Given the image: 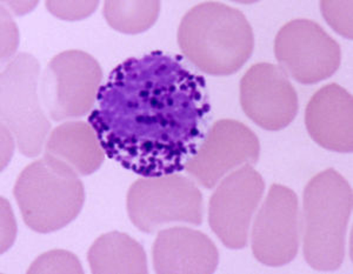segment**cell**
<instances>
[{
  "mask_svg": "<svg viewBox=\"0 0 353 274\" xmlns=\"http://www.w3.org/2000/svg\"><path fill=\"white\" fill-rule=\"evenodd\" d=\"M101 81V65L88 52L68 50L53 56L39 84L50 119L64 121L92 112Z\"/></svg>",
  "mask_w": 353,
  "mask_h": 274,
  "instance_id": "cell-7",
  "label": "cell"
},
{
  "mask_svg": "<svg viewBox=\"0 0 353 274\" xmlns=\"http://www.w3.org/2000/svg\"><path fill=\"white\" fill-rule=\"evenodd\" d=\"M45 154L66 162L79 176L94 173L105 159L94 129L85 121H66L53 129L45 144Z\"/></svg>",
  "mask_w": 353,
  "mask_h": 274,
  "instance_id": "cell-15",
  "label": "cell"
},
{
  "mask_svg": "<svg viewBox=\"0 0 353 274\" xmlns=\"http://www.w3.org/2000/svg\"><path fill=\"white\" fill-rule=\"evenodd\" d=\"M352 189L334 169L316 174L303 196V253L318 272L341 268L352 213Z\"/></svg>",
  "mask_w": 353,
  "mask_h": 274,
  "instance_id": "cell-3",
  "label": "cell"
},
{
  "mask_svg": "<svg viewBox=\"0 0 353 274\" xmlns=\"http://www.w3.org/2000/svg\"><path fill=\"white\" fill-rule=\"evenodd\" d=\"M301 215L297 194L273 184L258 211L252 229V253L265 266L281 267L297 257Z\"/></svg>",
  "mask_w": 353,
  "mask_h": 274,
  "instance_id": "cell-10",
  "label": "cell"
},
{
  "mask_svg": "<svg viewBox=\"0 0 353 274\" xmlns=\"http://www.w3.org/2000/svg\"><path fill=\"white\" fill-rule=\"evenodd\" d=\"M161 1L157 0H108L104 3V17L108 24L118 32L139 34L156 24L161 13Z\"/></svg>",
  "mask_w": 353,
  "mask_h": 274,
  "instance_id": "cell-17",
  "label": "cell"
},
{
  "mask_svg": "<svg viewBox=\"0 0 353 274\" xmlns=\"http://www.w3.org/2000/svg\"><path fill=\"white\" fill-rule=\"evenodd\" d=\"M206 81L183 56L152 52L110 72L88 116L105 154L144 178L184 171L210 129Z\"/></svg>",
  "mask_w": 353,
  "mask_h": 274,
  "instance_id": "cell-1",
  "label": "cell"
},
{
  "mask_svg": "<svg viewBox=\"0 0 353 274\" xmlns=\"http://www.w3.org/2000/svg\"><path fill=\"white\" fill-rule=\"evenodd\" d=\"M259 157L261 143L252 129L241 121L221 119L210 126L185 171L199 185L212 190L239 166L256 165Z\"/></svg>",
  "mask_w": 353,
  "mask_h": 274,
  "instance_id": "cell-11",
  "label": "cell"
},
{
  "mask_svg": "<svg viewBox=\"0 0 353 274\" xmlns=\"http://www.w3.org/2000/svg\"><path fill=\"white\" fill-rule=\"evenodd\" d=\"M216 187L210 199V227L225 247L243 250L248 246L250 226L264 194V179L246 164L223 178Z\"/></svg>",
  "mask_w": 353,
  "mask_h": 274,
  "instance_id": "cell-9",
  "label": "cell"
},
{
  "mask_svg": "<svg viewBox=\"0 0 353 274\" xmlns=\"http://www.w3.org/2000/svg\"><path fill=\"white\" fill-rule=\"evenodd\" d=\"M239 91L241 109L261 129L281 131L297 117V91L278 65H252L241 78Z\"/></svg>",
  "mask_w": 353,
  "mask_h": 274,
  "instance_id": "cell-12",
  "label": "cell"
},
{
  "mask_svg": "<svg viewBox=\"0 0 353 274\" xmlns=\"http://www.w3.org/2000/svg\"><path fill=\"white\" fill-rule=\"evenodd\" d=\"M274 54L288 77L299 84L313 85L337 72L341 46L321 25L309 19H294L278 31Z\"/></svg>",
  "mask_w": 353,
  "mask_h": 274,
  "instance_id": "cell-8",
  "label": "cell"
},
{
  "mask_svg": "<svg viewBox=\"0 0 353 274\" xmlns=\"http://www.w3.org/2000/svg\"><path fill=\"white\" fill-rule=\"evenodd\" d=\"M152 259L158 274H210L217 270L219 252L201 231L176 226L158 233Z\"/></svg>",
  "mask_w": 353,
  "mask_h": 274,
  "instance_id": "cell-14",
  "label": "cell"
},
{
  "mask_svg": "<svg viewBox=\"0 0 353 274\" xmlns=\"http://www.w3.org/2000/svg\"><path fill=\"white\" fill-rule=\"evenodd\" d=\"M99 1H46V8L52 16L63 21H83L91 16L97 8Z\"/></svg>",
  "mask_w": 353,
  "mask_h": 274,
  "instance_id": "cell-20",
  "label": "cell"
},
{
  "mask_svg": "<svg viewBox=\"0 0 353 274\" xmlns=\"http://www.w3.org/2000/svg\"><path fill=\"white\" fill-rule=\"evenodd\" d=\"M1 33H3V45H1V61H10L11 56H14L17 48H18V28L13 23L10 13L6 12L4 6L1 8Z\"/></svg>",
  "mask_w": 353,
  "mask_h": 274,
  "instance_id": "cell-21",
  "label": "cell"
},
{
  "mask_svg": "<svg viewBox=\"0 0 353 274\" xmlns=\"http://www.w3.org/2000/svg\"><path fill=\"white\" fill-rule=\"evenodd\" d=\"M126 209L133 225L150 234L172 222L201 226L204 213L203 194L194 180L176 173L136 180Z\"/></svg>",
  "mask_w": 353,
  "mask_h": 274,
  "instance_id": "cell-6",
  "label": "cell"
},
{
  "mask_svg": "<svg viewBox=\"0 0 353 274\" xmlns=\"http://www.w3.org/2000/svg\"><path fill=\"white\" fill-rule=\"evenodd\" d=\"M93 274H145L148 257L139 242L121 232L103 234L88 252Z\"/></svg>",
  "mask_w": 353,
  "mask_h": 274,
  "instance_id": "cell-16",
  "label": "cell"
},
{
  "mask_svg": "<svg viewBox=\"0 0 353 274\" xmlns=\"http://www.w3.org/2000/svg\"><path fill=\"white\" fill-rule=\"evenodd\" d=\"M39 78L41 64L30 53L17 54L1 70V124L28 158L41 154L52 127L39 101Z\"/></svg>",
  "mask_w": 353,
  "mask_h": 274,
  "instance_id": "cell-5",
  "label": "cell"
},
{
  "mask_svg": "<svg viewBox=\"0 0 353 274\" xmlns=\"http://www.w3.org/2000/svg\"><path fill=\"white\" fill-rule=\"evenodd\" d=\"M352 0L321 3V14L326 23L341 36L352 39Z\"/></svg>",
  "mask_w": 353,
  "mask_h": 274,
  "instance_id": "cell-19",
  "label": "cell"
},
{
  "mask_svg": "<svg viewBox=\"0 0 353 274\" xmlns=\"http://www.w3.org/2000/svg\"><path fill=\"white\" fill-rule=\"evenodd\" d=\"M28 274L84 273L79 259L64 250H53L43 253L32 262Z\"/></svg>",
  "mask_w": 353,
  "mask_h": 274,
  "instance_id": "cell-18",
  "label": "cell"
},
{
  "mask_svg": "<svg viewBox=\"0 0 353 274\" xmlns=\"http://www.w3.org/2000/svg\"><path fill=\"white\" fill-rule=\"evenodd\" d=\"M13 194L26 226L41 234L64 229L79 215L85 202L79 174L48 154L23 169Z\"/></svg>",
  "mask_w": 353,
  "mask_h": 274,
  "instance_id": "cell-4",
  "label": "cell"
},
{
  "mask_svg": "<svg viewBox=\"0 0 353 274\" xmlns=\"http://www.w3.org/2000/svg\"><path fill=\"white\" fill-rule=\"evenodd\" d=\"M310 137L323 149L338 154L353 149V98L341 85L323 86L306 106Z\"/></svg>",
  "mask_w": 353,
  "mask_h": 274,
  "instance_id": "cell-13",
  "label": "cell"
},
{
  "mask_svg": "<svg viewBox=\"0 0 353 274\" xmlns=\"http://www.w3.org/2000/svg\"><path fill=\"white\" fill-rule=\"evenodd\" d=\"M178 44L201 72L225 77L237 73L249 61L254 36L241 10L205 1L185 13L178 28Z\"/></svg>",
  "mask_w": 353,
  "mask_h": 274,
  "instance_id": "cell-2",
  "label": "cell"
}]
</instances>
